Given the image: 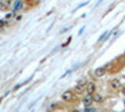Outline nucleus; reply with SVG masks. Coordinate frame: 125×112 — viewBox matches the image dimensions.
Returning a JSON list of instances; mask_svg holds the SVG:
<instances>
[{
	"label": "nucleus",
	"instance_id": "obj_1",
	"mask_svg": "<svg viewBox=\"0 0 125 112\" xmlns=\"http://www.w3.org/2000/svg\"><path fill=\"white\" fill-rule=\"evenodd\" d=\"M86 81L85 80H80L78 85L75 86V88H74V91L76 92V93H83L84 91H85V87H86Z\"/></svg>",
	"mask_w": 125,
	"mask_h": 112
},
{
	"label": "nucleus",
	"instance_id": "obj_2",
	"mask_svg": "<svg viewBox=\"0 0 125 112\" xmlns=\"http://www.w3.org/2000/svg\"><path fill=\"white\" fill-rule=\"evenodd\" d=\"M73 97H74L73 91H65V92H62V95H61V100L65 101V102H70L71 100H73Z\"/></svg>",
	"mask_w": 125,
	"mask_h": 112
},
{
	"label": "nucleus",
	"instance_id": "obj_3",
	"mask_svg": "<svg viewBox=\"0 0 125 112\" xmlns=\"http://www.w3.org/2000/svg\"><path fill=\"white\" fill-rule=\"evenodd\" d=\"M93 102H94L93 95H89V93H86V96L84 97V100H83L84 106H85V107H88V106H91V105H93Z\"/></svg>",
	"mask_w": 125,
	"mask_h": 112
},
{
	"label": "nucleus",
	"instance_id": "obj_4",
	"mask_svg": "<svg viewBox=\"0 0 125 112\" xmlns=\"http://www.w3.org/2000/svg\"><path fill=\"white\" fill-rule=\"evenodd\" d=\"M95 84L94 82H89V84H86V87H85V92L86 93H89V95H93L94 92H95Z\"/></svg>",
	"mask_w": 125,
	"mask_h": 112
},
{
	"label": "nucleus",
	"instance_id": "obj_5",
	"mask_svg": "<svg viewBox=\"0 0 125 112\" xmlns=\"http://www.w3.org/2000/svg\"><path fill=\"white\" fill-rule=\"evenodd\" d=\"M106 72V67H98L95 71H94V75L96 77H103Z\"/></svg>",
	"mask_w": 125,
	"mask_h": 112
},
{
	"label": "nucleus",
	"instance_id": "obj_6",
	"mask_svg": "<svg viewBox=\"0 0 125 112\" xmlns=\"http://www.w3.org/2000/svg\"><path fill=\"white\" fill-rule=\"evenodd\" d=\"M110 87H113V88H119L120 86H121V80H119V79H114V80H110Z\"/></svg>",
	"mask_w": 125,
	"mask_h": 112
},
{
	"label": "nucleus",
	"instance_id": "obj_7",
	"mask_svg": "<svg viewBox=\"0 0 125 112\" xmlns=\"http://www.w3.org/2000/svg\"><path fill=\"white\" fill-rule=\"evenodd\" d=\"M93 98H94V102H96V103H101L103 101H104V97L99 93H95V92L93 93Z\"/></svg>",
	"mask_w": 125,
	"mask_h": 112
},
{
	"label": "nucleus",
	"instance_id": "obj_8",
	"mask_svg": "<svg viewBox=\"0 0 125 112\" xmlns=\"http://www.w3.org/2000/svg\"><path fill=\"white\" fill-rule=\"evenodd\" d=\"M21 6H23V3H21L20 0H18V1H15V5H14V11H18L19 9H21Z\"/></svg>",
	"mask_w": 125,
	"mask_h": 112
},
{
	"label": "nucleus",
	"instance_id": "obj_9",
	"mask_svg": "<svg viewBox=\"0 0 125 112\" xmlns=\"http://www.w3.org/2000/svg\"><path fill=\"white\" fill-rule=\"evenodd\" d=\"M106 35H108V31H105L104 34H103V35L100 36V39H99V41H103V40H104V39L106 37Z\"/></svg>",
	"mask_w": 125,
	"mask_h": 112
},
{
	"label": "nucleus",
	"instance_id": "obj_10",
	"mask_svg": "<svg viewBox=\"0 0 125 112\" xmlns=\"http://www.w3.org/2000/svg\"><path fill=\"white\" fill-rule=\"evenodd\" d=\"M0 9H1V10H5V9H6V4L0 3Z\"/></svg>",
	"mask_w": 125,
	"mask_h": 112
},
{
	"label": "nucleus",
	"instance_id": "obj_11",
	"mask_svg": "<svg viewBox=\"0 0 125 112\" xmlns=\"http://www.w3.org/2000/svg\"><path fill=\"white\" fill-rule=\"evenodd\" d=\"M3 25H4V21H3V20H0V28H1Z\"/></svg>",
	"mask_w": 125,
	"mask_h": 112
},
{
	"label": "nucleus",
	"instance_id": "obj_12",
	"mask_svg": "<svg viewBox=\"0 0 125 112\" xmlns=\"http://www.w3.org/2000/svg\"><path fill=\"white\" fill-rule=\"evenodd\" d=\"M121 92H123V95H125V87H124V88L121 90Z\"/></svg>",
	"mask_w": 125,
	"mask_h": 112
},
{
	"label": "nucleus",
	"instance_id": "obj_13",
	"mask_svg": "<svg viewBox=\"0 0 125 112\" xmlns=\"http://www.w3.org/2000/svg\"><path fill=\"white\" fill-rule=\"evenodd\" d=\"M26 1H30V0H26Z\"/></svg>",
	"mask_w": 125,
	"mask_h": 112
},
{
	"label": "nucleus",
	"instance_id": "obj_14",
	"mask_svg": "<svg viewBox=\"0 0 125 112\" xmlns=\"http://www.w3.org/2000/svg\"><path fill=\"white\" fill-rule=\"evenodd\" d=\"M124 79H125V76H124Z\"/></svg>",
	"mask_w": 125,
	"mask_h": 112
}]
</instances>
